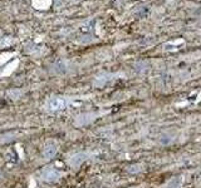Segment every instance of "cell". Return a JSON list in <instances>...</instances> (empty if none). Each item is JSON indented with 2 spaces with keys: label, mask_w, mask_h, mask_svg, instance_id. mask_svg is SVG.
Segmentation results:
<instances>
[{
  "label": "cell",
  "mask_w": 201,
  "mask_h": 188,
  "mask_svg": "<svg viewBox=\"0 0 201 188\" xmlns=\"http://www.w3.org/2000/svg\"><path fill=\"white\" fill-rule=\"evenodd\" d=\"M67 107V99L62 97H52L47 100L45 108L48 111H60Z\"/></svg>",
  "instance_id": "cell-1"
},
{
  "label": "cell",
  "mask_w": 201,
  "mask_h": 188,
  "mask_svg": "<svg viewBox=\"0 0 201 188\" xmlns=\"http://www.w3.org/2000/svg\"><path fill=\"white\" fill-rule=\"evenodd\" d=\"M42 178H43L45 182H56L60 178V173L56 168L48 167V168L43 169V172H42Z\"/></svg>",
  "instance_id": "cell-2"
},
{
  "label": "cell",
  "mask_w": 201,
  "mask_h": 188,
  "mask_svg": "<svg viewBox=\"0 0 201 188\" xmlns=\"http://www.w3.org/2000/svg\"><path fill=\"white\" fill-rule=\"evenodd\" d=\"M86 159H87V154L86 153H76L69 158L68 163L72 167H79Z\"/></svg>",
  "instance_id": "cell-3"
},
{
  "label": "cell",
  "mask_w": 201,
  "mask_h": 188,
  "mask_svg": "<svg viewBox=\"0 0 201 188\" xmlns=\"http://www.w3.org/2000/svg\"><path fill=\"white\" fill-rule=\"evenodd\" d=\"M56 153H57V147L54 144H48L47 147L44 148V150H43V157L45 159H50V158H53L54 156H56Z\"/></svg>",
  "instance_id": "cell-4"
},
{
  "label": "cell",
  "mask_w": 201,
  "mask_h": 188,
  "mask_svg": "<svg viewBox=\"0 0 201 188\" xmlns=\"http://www.w3.org/2000/svg\"><path fill=\"white\" fill-rule=\"evenodd\" d=\"M52 0H32V5L35 9H48Z\"/></svg>",
  "instance_id": "cell-5"
},
{
  "label": "cell",
  "mask_w": 201,
  "mask_h": 188,
  "mask_svg": "<svg viewBox=\"0 0 201 188\" xmlns=\"http://www.w3.org/2000/svg\"><path fill=\"white\" fill-rule=\"evenodd\" d=\"M8 94L11 99H18V98H20V95H22V93L19 92V90H11V92H9Z\"/></svg>",
  "instance_id": "cell-6"
},
{
  "label": "cell",
  "mask_w": 201,
  "mask_h": 188,
  "mask_svg": "<svg viewBox=\"0 0 201 188\" xmlns=\"http://www.w3.org/2000/svg\"><path fill=\"white\" fill-rule=\"evenodd\" d=\"M8 57H11V54H10V53L1 54V55H0V64H3V62H5V60H8V59H9Z\"/></svg>",
  "instance_id": "cell-7"
},
{
  "label": "cell",
  "mask_w": 201,
  "mask_h": 188,
  "mask_svg": "<svg viewBox=\"0 0 201 188\" xmlns=\"http://www.w3.org/2000/svg\"><path fill=\"white\" fill-rule=\"evenodd\" d=\"M0 175H1V173H0Z\"/></svg>",
  "instance_id": "cell-8"
}]
</instances>
